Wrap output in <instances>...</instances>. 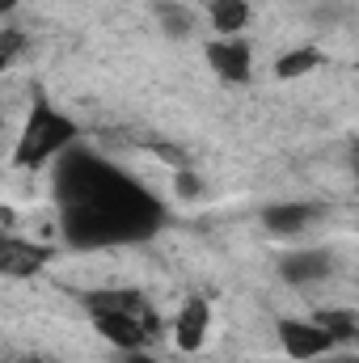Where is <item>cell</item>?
Wrapping results in <instances>:
<instances>
[{"instance_id":"obj_3","label":"cell","mask_w":359,"mask_h":363,"mask_svg":"<svg viewBox=\"0 0 359 363\" xmlns=\"http://www.w3.org/2000/svg\"><path fill=\"white\" fill-rule=\"evenodd\" d=\"M279 342H283V351L292 359H317L321 351L334 347V334L326 325H317V321H292V317H283L279 321Z\"/></svg>"},{"instance_id":"obj_15","label":"cell","mask_w":359,"mask_h":363,"mask_svg":"<svg viewBox=\"0 0 359 363\" xmlns=\"http://www.w3.org/2000/svg\"><path fill=\"white\" fill-rule=\"evenodd\" d=\"M123 363H157V359H148L144 351H127V355H123Z\"/></svg>"},{"instance_id":"obj_17","label":"cell","mask_w":359,"mask_h":363,"mask_svg":"<svg viewBox=\"0 0 359 363\" xmlns=\"http://www.w3.org/2000/svg\"><path fill=\"white\" fill-rule=\"evenodd\" d=\"M355 174H359V157H355Z\"/></svg>"},{"instance_id":"obj_9","label":"cell","mask_w":359,"mask_h":363,"mask_svg":"<svg viewBox=\"0 0 359 363\" xmlns=\"http://www.w3.org/2000/svg\"><path fill=\"white\" fill-rule=\"evenodd\" d=\"M250 21V4L245 0H211V26L220 34H237Z\"/></svg>"},{"instance_id":"obj_11","label":"cell","mask_w":359,"mask_h":363,"mask_svg":"<svg viewBox=\"0 0 359 363\" xmlns=\"http://www.w3.org/2000/svg\"><path fill=\"white\" fill-rule=\"evenodd\" d=\"M317 68V51L313 47H300V51H287L279 64H275V72L283 77V81H292V77H304V72H313Z\"/></svg>"},{"instance_id":"obj_12","label":"cell","mask_w":359,"mask_h":363,"mask_svg":"<svg viewBox=\"0 0 359 363\" xmlns=\"http://www.w3.org/2000/svg\"><path fill=\"white\" fill-rule=\"evenodd\" d=\"M317 325H326V330L334 334V342H347V338L355 334V317H351V313H321Z\"/></svg>"},{"instance_id":"obj_6","label":"cell","mask_w":359,"mask_h":363,"mask_svg":"<svg viewBox=\"0 0 359 363\" xmlns=\"http://www.w3.org/2000/svg\"><path fill=\"white\" fill-rule=\"evenodd\" d=\"M279 271H283L287 283H313V279H326V274H330V258H326L321 250H300V254L283 258Z\"/></svg>"},{"instance_id":"obj_5","label":"cell","mask_w":359,"mask_h":363,"mask_svg":"<svg viewBox=\"0 0 359 363\" xmlns=\"http://www.w3.org/2000/svg\"><path fill=\"white\" fill-rule=\"evenodd\" d=\"M207 64L224 77V81H250V47L241 38H224L207 47Z\"/></svg>"},{"instance_id":"obj_4","label":"cell","mask_w":359,"mask_h":363,"mask_svg":"<svg viewBox=\"0 0 359 363\" xmlns=\"http://www.w3.org/2000/svg\"><path fill=\"white\" fill-rule=\"evenodd\" d=\"M93 325L101 330V338H110L118 351H140L144 347V325L136 313H118V308H93Z\"/></svg>"},{"instance_id":"obj_7","label":"cell","mask_w":359,"mask_h":363,"mask_svg":"<svg viewBox=\"0 0 359 363\" xmlns=\"http://www.w3.org/2000/svg\"><path fill=\"white\" fill-rule=\"evenodd\" d=\"M309 216H313V207H304V203H275V207L263 211V224H267L270 233L287 237V233H300L309 224Z\"/></svg>"},{"instance_id":"obj_13","label":"cell","mask_w":359,"mask_h":363,"mask_svg":"<svg viewBox=\"0 0 359 363\" xmlns=\"http://www.w3.org/2000/svg\"><path fill=\"white\" fill-rule=\"evenodd\" d=\"M161 26H165L174 38H182V34L190 30V17H186V9H182V4H161Z\"/></svg>"},{"instance_id":"obj_18","label":"cell","mask_w":359,"mask_h":363,"mask_svg":"<svg viewBox=\"0 0 359 363\" xmlns=\"http://www.w3.org/2000/svg\"><path fill=\"white\" fill-rule=\"evenodd\" d=\"M26 363H38V359H26Z\"/></svg>"},{"instance_id":"obj_10","label":"cell","mask_w":359,"mask_h":363,"mask_svg":"<svg viewBox=\"0 0 359 363\" xmlns=\"http://www.w3.org/2000/svg\"><path fill=\"white\" fill-rule=\"evenodd\" d=\"M43 258H47L43 250H30V245H13V241L4 245V271H9V274H30L34 267H38V262H43Z\"/></svg>"},{"instance_id":"obj_2","label":"cell","mask_w":359,"mask_h":363,"mask_svg":"<svg viewBox=\"0 0 359 363\" xmlns=\"http://www.w3.org/2000/svg\"><path fill=\"white\" fill-rule=\"evenodd\" d=\"M72 123L68 118H60L55 110H47V106H38L34 110V118H30V127H26V140H21V152H17V161L21 165H38V161H47L51 152H60V148H68L72 144Z\"/></svg>"},{"instance_id":"obj_14","label":"cell","mask_w":359,"mask_h":363,"mask_svg":"<svg viewBox=\"0 0 359 363\" xmlns=\"http://www.w3.org/2000/svg\"><path fill=\"white\" fill-rule=\"evenodd\" d=\"M174 186H178V194H182V199H199V190H203V182L194 178L190 169H182L178 178H174Z\"/></svg>"},{"instance_id":"obj_8","label":"cell","mask_w":359,"mask_h":363,"mask_svg":"<svg viewBox=\"0 0 359 363\" xmlns=\"http://www.w3.org/2000/svg\"><path fill=\"white\" fill-rule=\"evenodd\" d=\"M203 334H207V304L203 300H190L178 317V347L182 351L203 347Z\"/></svg>"},{"instance_id":"obj_1","label":"cell","mask_w":359,"mask_h":363,"mask_svg":"<svg viewBox=\"0 0 359 363\" xmlns=\"http://www.w3.org/2000/svg\"><path fill=\"white\" fill-rule=\"evenodd\" d=\"M60 199H64V228L81 245H106V241H136L148 237L161 224V207L110 165L77 152L60 174Z\"/></svg>"},{"instance_id":"obj_16","label":"cell","mask_w":359,"mask_h":363,"mask_svg":"<svg viewBox=\"0 0 359 363\" xmlns=\"http://www.w3.org/2000/svg\"><path fill=\"white\" fill-rule=\"evenodd\" d=\"M338 363H359V359H338Z\"/></svg>"}]
</instances>
